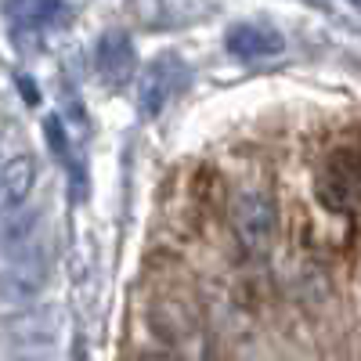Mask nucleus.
<instances>
[{"mask_svg":"<svg viewBox=\"0 0 361 361\" xmlns=\"http://www.w3.org/2000/svg\"><path fill=\"white\" fill-rule=\"evenodd\" d=\"M94 73L105 87L119 90L127 87L137 73V47L123 29H109V33L94 44Z\"/></svg>","mask_w":361,"mask_h":361,"instance_id":"nucleus-5","label":"nucleus"},{"mask_svg":"<svg viewBox=\"0 0 361 361\" xmlns=\"http://www.w3.org/2000/svg\"><path fill=\"white\" fill-rule=\"evenodd\" d=\"M11 15H22L25 22L22 25H33V29H51V25H62L73 8L69 4H18V8H8Z\"/></svg>","mask_w":361,"mask_h":361,"instance_id":"nucleus-8","label":"nucleus"},{"mask_svg":"<svg viewBox=\"0 0 361 361\" xmlns=\"http://www.w3.org/2000/svg\"><path fill=\"white\" fill-rule=\"evenodd\" d=\"M47 275V257L44 250H22L18 257H11V267H8V293L11 296H29L37 293L40 282Z\"/></svg>","mask_w":361,"mask_h":361,"instance_id":"nucleus-7","label":"nucleus"},{"mask_svg":"<svg viewBox=\"0 0 361 361\" xmlns=\"http://www.w3.org/2000/svg\"><path fill=\"white\" fill-rule=\"evenodd\" d=\"M141 361H177V357L173 354H145Z\"/></svg>","mask_w":361,"mask_h":361,"instance_id":"nucleus-10","label":"nucleus"},{"mask_svg":"<svg viewBox=\"0 0 361 361\" xmlns=\"http://www.w3.org/2000/svg\"><path fill=\"white\" fill-rule=\"evenodd\" d=\"M188 80H192V69H188V62L180 54L166 51V54L152 58V62L145 66V73H141V83H137V109H141V116L156 119L180 94V90L188 87Z\"/></svg>","mask_w":361,"mask_h":361,"instance_id":"nucleus-3","label":"nucleus"},{"mask_svg":"<svg viewBox=\"0 0 361 361\" xmlns=\"http://www.w3.org/2000/svg\"><path fill=\"white\" fill-rule=\"evenodd\" d=\"M224 47L238 62H271L286 51V37L271 22H235L224 33Z\"/></svg>","mask_w":361,"mask_h":361,"instance_id":"nucleus-4","label":"nucleus"},{"mask_svg":"<svg viewBox=\"0 0 361 361\" xmlns=\"http://www.w3.org/2000/svg\"><path fill=\"white\" fill-rule=\"evenodd\" d=\"M0 166H4V163H0Z\"/></svg>","mask_w":361,"mask_h":361,"instance_id":"nucleus-11","label":"nucleus"},{"mask_svg":"<svg viewBox=\"0 0 361 361\" xmlns=\"http://www.w3.org/2000/svg\"><path fill=\"white\" fill-rule=\"evenodd\" d=\"M37 188V159L15 156L0 166V217H11L25 206V199Z\"/></svg>","mask_w":361,"mask_h":361,"instance_id":"nucleus-6","label":"nucleus"},{"mask_svg":"<svg viewBox=\"0 0 361 361\" xmlns=\"http://www.w3.org/2000/svg\"><path fill=\"white\" fill-rule=\"evenodd\" d=\"M228 221H231L235 243L250 257H264L271 250V243H275V231H279V206L267 188H243L231 195Z\"/></svg>","mask_w":361,"mask_h":361,"instance_id":"nucleus-1","label":"nucleus"},{"mask_svg":"<svg viewBox=\"0 0 361 361\" xmlns=\"http://www.w3.org/2000/svg\"><path fill=\"white\" fill-rule=\"evenodd\" d=\"M73 361H87V347H83V340H76V347H73Z\"/></svg>","mask_w":361,"mask_h":361,"instance_id":"nucleus-9","label":"nucleus"},{"mask_svg":"<svg viewBox=\"0 0 361 361\" xmlns=\"http://www.w3.org/2000/svg\"><path fill=\"white\" fill-rule=\"evenodd\" d=\"M314 195L329 214H357L361 209V152L336 148L329 152L314 177Z\"/></svg>","mask_w":361,"mask_h":361,"instance_id":"nucleus-2","label":"nucleus"}]
</instances>
